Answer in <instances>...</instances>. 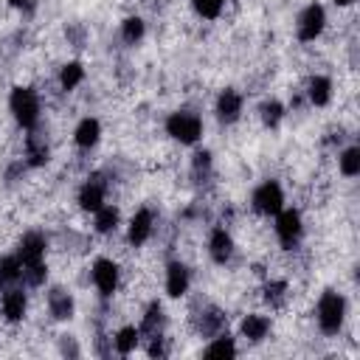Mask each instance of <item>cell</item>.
Masks as SVG:
<instances>
[{
    "label": "cell",
    "instance_id": "603a6c76",
    "mask_svg": "<svg viewBox=\"0 0 360 360\" xmlns=\"http://www.w3.org/2000/svg\"><path fill=\"white\" fill-rule=\"evenodd\" d=\"M82 82H84V68H82V62H68V65L59 68V87H62L65 93L76 90Z\"/></svg>",
    "mask_w": 360,
    "mask_h": 360
},
{
    "label": "cell",
    "instance_id": "7a4b0ae2",
    "mask_svg": "<svg viewBox=\"0 0 360 360\" xmlns=\"http://www.w3.org/2000/svg\"><path fill=\"white\" fill-rule=\"evenodd\" d=\"M315 315H318L321 332L326 338H335L343 329V321H346V298H343V292H338V290L321 292L318 307H315Z\"/></svg>",
    "mask_w": 360,
    "mask_h": 360
},
{
    "label": "cell",
    "instance_id": "6da1fadb",
    "mask_svg": "<svg viewBox=\"0 0 360 360\" xmlns=\"http://www.w3.org/2000/svg\"><path fill=\"white\" fill-rule=\"evenodd\" d=\"M8 110H11L14 121H17L22 129H37V124H39V118H42L39 93H37L34 87H25V84L11 87V93H8Z\"/></svg>",
    "mask_w": 360,
    "mask_h": 360
},
{
    "label": "cell",
    "instance_id": "e0dca14e",
    "mask_svg": "<svg viewBox=\"0 0 360 360\" xmlns=\"http://www.w3.org/2000/svg\"><path fill=\"white\" fill-rule=\"evenodd\" d=\"M242 338L245 340H253V343H259V340H264L267 338V332H270V318L267 315H259V312H248L245 318H242Z\"/></svg>",
    "mask_w": 360,
    "mask_h": 360
},
{
    "label": "cell",
    "instance_id": "4316f807",
    "mask_svg": "<svg viewBox=\"0 0 360 360\" xmlns=\"http://www.w3.org/2000/svg\"><path fill=\"white\" fill-rule=\"evenodd\" d=\"M143 31H146V25H143L141 17H127V20L121 22V37H124L127 45L141 42V39H143Z\"/></svg>",
    "mask_w": 360,
    "mask_h": 360
},
{
    "label": "cell",
    "instance_id": "44dd1931",
    "mask_svg": "<svg viewBox=\"0 0 360 360\" xmlns=\"http://www.w3.org/2000/svg\"><path fill=\"white\" fill-rule=\"evenodd\" d=\"M118 219H121L118 208L104 202L98 211H93V231H96V233H112V231L118 228Z\"/></svg>",
    "mask_w": 360,
    "mask_h": 360
},
{
    "label": "cell",
    "instance_id": "d4e9b609",
    "mask_svg": "<svg viewBox=\"0 0 360 360\" xmlns=\"http://www.w3.org/2000/svg\"><path fill=\"white\" fill-rule=\"evenodd\" d=\"M338 169L343 177H357L360 174V149L357 146H346L338 155Z\"/></svg>",
    "mask_w": 360,
    "mask_h": 360
},
{
    "label": "cell",
    "instance_id": "484cf974",
    "mask_svg": "<svg viewBox=\"0 0 360 360\" xmlns=\"http://www.w3.org/2000/svg\"><path fill=\"white\" fill-rule=\"evenodd\" d=\"M20 278H22V264H20L17 253L0 256V284H17Z\"/></svg>",
    "mask_w": 360,
    "mask_h": 360
},
{
    "label": "cell",
    "instance_id": "4dcf8cb0",
    "mask_svg": "<svg viewBox=\"0 0 360 360\" xmlns=\"http://www.w3.org/2000/svg\"><path fill=\"white\" fill-rule=\"evenodd\" d=\"M352 3H354V0H335V6H338V8H349Z\"/></svg>",
    "mask_w": 360,
    "mask_h": 360
},
{
    "label": "cell",
    "instance_id": "4fadbf2b",
    "mask_svg": "<svg viewBox=\"0 0 360 360\" xmlns=\"http://www.w3.org/2000/svg\"><path fill=\"white\" fill-rule=\"evenodd\" d=\"M25 309H28V298L20 287H8L0 298V312L8 323H20L25 318Z\"/></svg>",
    "mask_w": 360,
    "mask_h": 360
},
{
    "label": "cell",
    "instance_id": "ba28073f",
    "mask_svg": "<svg viewBox=\"0 0 360 360\" xmlns=\"http://www.w3.org/2000/svg\"><path fill=\"white\" fill-rule=\"evenodd\" d=\"M326 28V11L321 3H309L301 14H298V25H295V34L301 42H315Z\"/></svg>",
    "mask_w": 360,
    "mask_h": 360
},
{
    "label": "cell",
    "instance_id": "ac0fdd59",
    "mask_svg": "<svg viewBox=\"0 0 360 360\" xmlns=\"http://www.w3.org/2000/svg\"><path fill=\"white\" fill-rule=\"evenodd\" d=\"M48 312L56 318V321H68L73 315V298L65 287H53L48 292Z\"/></svg>",
    "mask_w": 360,
    "mask_h": 360
},
{
    "label": "cell",
    "instance_id": "3957f363",
    "mask_svg": "<svg viewBox=\"0 0 360 360\" xmlns=\"http://www.w3.org/2000/svg\"><path fill=\"white\" fill-rule=\"evenodd\" d=\"M166 135L172 141H177L180 146H194L202 138V118L191 110H177L169 112L166 118Z\"/></svg>",
    "mask_w": 360,
    "mask_h": 360
},
{
    "label": "cell",
    "instance_id": "ffe728a7",
    "mask_svg": "<svg viewBox=\"0 0 360 360\" xmlns=\"http://www.w3.org/2000/svg\"><path fill=\"white\" fill-rule=\"evenodd\" d=\"M225 323H228V318L219 312V309H202L200 312V318H197V332L200 335H205V338H211V335H219L222 329H225Z\"/></svg>",
    "mask_w": 360,
    "mask_h": 360
},
{
    "label": "cell",
    "instance_id": "7c38bea8",
    "mask_svg": "<svg viewBox=\"0 0 360 360\" xmlns=\"http://www.w3.org/2000/svg\"><path fill=\"white\" fill-rule=\"evenodd\" d=\"M188 284H191V273L183 262H169L166 264V295L169 298H183L188 292Z\"/></svg>",
    "mask_w": 360,
    "mask_h": 360
},
{
    "label": "cell",
    "instance_id": "f546056e",
    "mask_svg": "<svg viewBox=\"0 0 360 360\" xmlns=\"http://www.w3.org/2000/svg\"><path fill=\"white\" fill-rule=\"evenodd\" d=\"M14 8H31V0H8Z\"/></svg>",
    "mask_w": 360,
    "mask_h": 360
},
{
    "label": "cell",
    "instance_id": "7402d4cb",
    "mask_svg": "<svg viewBox=\"0 0 360 360\" xmlns=\"http://www.w3.org/2000/svg\"><path fill=\"white\" fill-rule=\"evenodd\" d=\"M141 343V332H138V326H121L115 335H112V346H115V352L118 354H129V352H135V346Z\"/></svg>",
    "mask_w": 360,
    "mask_h": 360
},
{
    "label": "cell",
    "instance_id": "9a60e30c",
    "mask_svg": "<svg viewBox=\"0 0 360 360\" xmlns=\"http://www.w3.org/2000/svg\"><path fill=\"white\" fill-rule=\"evenodd\" d=\"M101 141V121L93 115H84L73 129V143L79 149H93Z\"/></svg>",
    "mask_w": 360,
    "mask_h": 360
},
{
    "label": "cell",
    "instance_id": "8992f818",
    "mask_svg": "<svg viewBox=\"0 0 360 360\" xmlns=\"http://www.w3.org/2000/svg\"><path fill=\"white\" fill-rule=\"evenodd\" d=\"M250 205L262 217H276L284 208V188L276 180H264L262 186H256V191L250 197Z\"/></svg>",
    "mask_w": 360,
    "mask_h": 360
},
{
    "label": "cell",
    "instance_id": "f1b7e54d",
    "mask_svg": "<svg viewBox=\"0 0 360 360\" xmlns=\"http://www.w3.org/2000/svg\"><path fill=\"white\" fill-rule=\"evenodd\" d=\"M225 0H191V8L202 17V20H217L222 14Z\"/></svg>",
    "mask_w": 360,
    "mask_h": 360
},
{
    "label": "cell",
    "instance_id": "cb8c5ba5",
    "mask_svg": "<svg viewBox=\"0 0 360 360\" xmlns=\"http://www.w3.org/2000/svg\"><path fill=\"white\" fill-rule=\"evenodd\" d=\"M202 354H205V357H233V354H236V343H233V338H231L228 332H219V335H214V340L202 349Z\"/></svg>",
    "mask_w": 360,
    "mask_h": 360
},
{
    "label": "cell",
    "instance_id": "83f0119b",
    "mask_svg": "<svg viewBox=\"0 0 360 360\" xmlns=\"http://www.w3.org/2000/svg\"><path fill=\"white\" fill-rule=\"evenodd\" d=\"M259 118H262L264 127H276V124L284 118V107H281V101H276V98L262 101V107H259Z\"/></svg>",
    "mask_w": 360,
    "mask_h": 360
},
{
    "label": "cell",
    "instance_id": "8fae6325",
    "mask_svg": "<svg viewBox=\"0 0 360 360\" xmlns=\"http://www.w3.org/2000/svg\"><path fill=\"white\" fill-rule=\"evenodd\" d=\"M242 107H245L242 93H236L233 87H225V90H219V96H217L214 112H217V118H219L222 124H233V121L242 118Z\"/></svg>",
    "mask_w": 360,
    "mask_h": 360
},
{
    "label": "cell",
    "instance_id": "5b68a950",
    "mask_svg": "<svg viewBox=\"0 0 360 360\" xmlns=\"http://www.w3.org/2000/svg\"><path fill=\"white\" fill-rule=\"evenodd\" d=\"M90 278H93V287L98 290L101 298H112L115 290H118V281H121V270H118V262H112L110 256H101L93 262L90 267Z\"/></svg>",
    "mask_w": 360,
    "mask_h": 360
},
{
    "label": "cell",
    "instance_id": "5bb4252c",
    "mask_svg": "<svg viewBox=\"0 0 360 360\" xmlns=\"http://www.w3.org/2000/svg\"><path fill=\"white\" fill-rule=\"evenodd\" d=\"M236 245H233V236L225 231V228H214L211 236H208V256L217 262V264H225L231 262Z\"/></svg>",
    "mask_w": 360,
    "mask_h": 360
},
{
    "label": "cell",
    "instance_id": "52a82bcc",
    "mask_svg": "<svg viewBox=\"0 0 360 360\" xmlns=\"http://www.w3.org/2000/svg\"><path fill=\"white\" fill-rule=\"evenodd\" d=\"M107 188H110V180L104 174H90L82 186H79V194H76V202L82 211L93 214L98 211L104 202H107Z\"/></svg>",
    "mask_w": 360,
    "mask_h": 360
},
{
    "label": "cell",
    "instance_id": "30bf717a",
    "mask_svg": "<svg viewBox=\"0 0 360 360\" xmlns=\"http://www.w3.org/2000/svg\"><path fill=\"white\" fill-rule=\"evenodd\" d=\"M152 231H155V214H152V208L141 205V208L129 217V225H127V242H129L132 248H141V245L149 242Z\"/></svg>",
    "mask_w": 360,
    "mask_h": 360
},
{
    "label": "cell",
    "instance_id": "277c9868",
    "mask_svg": "<svg viewBox=\"0 0 360 360\" xmlns=\"http://www.w3.org/2000/svg\"><path fill=\"white\" fill-rule=\"evenodd\" d=\"M273 231H276V239L281 242V248L292 250L301 242V236H304V217H301V211L298 208H281L276 214Z\"/></svg>",
    "mask_w": 360,
    "mask_h": 360
},
{
    "label": "cell",
    "instance_id": "2e32d148",
    "mask_svg": "<svg viewBox=\"0 0 360 360\" xmlns=\"http://www.w3.org/2000/svg\"><path fill=\"white\" fill-rule=\"evenodd\" d=\"M307 98H309L312 107H326L332 101V79L323 76V73L309 76V82H307Z\"/></svg>",
    "mask_w": 360,
    "mask_h": 360
},
{
    "label": "cell",
    "instance_id": "9c48e42d",
    "mask_svg": "<svg viewBox=\"0 0 360 360\" xmlns=\"http://www.w3.org/2000/svg\"><path fill=\"white\" fill-rule=\"evenodd\" d=\"M45 250H48V239L39 233V231H25L17 242V259L22 267H34V264H42L45 262Z\"/></svg>",
    "mask_w": 360,
    "mask_h": 360
},
{
    "label": "cell",
    "instance_id": "d6986e66",
    "mask_svg": "<svg viewBox=\"0 0 360 360\" xmlns=\"http://www.w3.org/2000/svg\"><path fill=\"white\" fill-rule=\"evenodd\" d=\"M163 321H166V315H163V304H160V301H149V304H146V312H143V321H141V326H138V332L146 335V338H152V335L160 332Z\"/></svg>",
    "mask_w": 360,
    "mask_h": 360
}]
</instances>
